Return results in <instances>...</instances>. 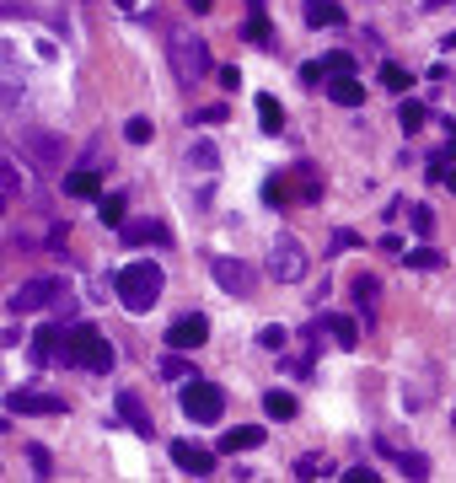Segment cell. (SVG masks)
Masks as SVG:
<instances>
[{
	"mask_svg": "<svg viewBox=\"0 0 456 483\" xmlns=\"http://www.w3.org/2000/svg\"><path fill=\"white\" fill-rule=\"evenodd\" d=\"M323 91H328V97H333L339 108H360V102H366V86H360V75H355V70H344V75H333V81H328Z\"/></svg>",
	"mask_w": 456,
	"mask_h": 483,
	"instance_id": "obj_12",
	"label": "cell"
},
{
	"mask_svg": "<svg viewBox=\"0 0 456 483\" xmlns=\"http://www.w3.org/2000/svg\"><path fill=\"white\" fill-rule=\"evenodd\" d=\"M48 360H70V328L65 323H48L32 339V366H48Z\"/></svg>",
	"mask_w": 456,
	"mask_h": 483,
	"instance_id": "obj_8",
	"label": "cell"
},
{
	"mask_svg": "<svg viewBox=\"0 0 456 483\" xmlns=\"http://www.w3.org/2000/svg\"><path fill=\"white\" fill-rule=\"evenodd\" d=\"M382 479V473H371V468H349V473H344V483H376Z\"/></svg>",
	"mask_w": 456,
	"mask_h": 483,
	"instance_id": "obj_39",
	"label": "cell"
},
{
	"mask_svg": "<svg viewBox=\"0 0 456 483\" xmlns=\"http://www.w3.org/2000/svg\"><path fill=\"white\" fill-rule=\"evenodd\" d=\"M97 220L118 231V226H124V194H102V204H97Z\"/></svg>",
	"mask_w": 456,
	"mask_h": 483,
	"instance_id": "obj_21",
	"label": "cell"
},
{
	"mask_svg": "<svg viewBox=\"0 0 456 483\" xmlns=\"http://www.w3.org/2000/svg\"><path fill=\"white\" fill-rule=\"evenodd\" d=\"M306 27H344V5L339 0H306Z\"/></svg>",
	"mask_w": 456,
	"mask_h": 483,
	"instance_id": "obj_18",
	"label": "cell"
},
{
	"mask_svg": "<svg viewBox=\"0 0 456 483\" xmlns=\"http://www.w3.org/2000/svg\"><path fill=\"white\" fill-rule=\"evenodd\" d=\"M425 118H430V113H425V102H403V129H409V134H414Z\"/></svg>",
	"mask_w": 456,
	"mask_h": 483,
	"instance_id": "obj_31",
	"label": "cell"
},
{
	"mask_svg": "<svg viewBox=\"0 0 456 483\" xmlns=\"http://www.w3.org/2000/svg\"><path fill=\"white\" fill-rule=\"evenodd\" d=\"M441 5H456V0H425V11H441Z\"/></svg>",
	"mask_w": 456,
	"mask_h": 483,
	"instance_id": "obj_41",
	"label": "cell"
},
{
	"mask_svg": "<svg viewBox=\"0 0 456 483\" xmlns=\"http://www.w3.org/2000/svg\"><path fill=\"white\" fill-rule=\"evenodd\" d=\"M27 145H32L38 156H54V151H59V140H48V134H27Z\"/></svg>",
	"mask_w": 456,
	"mask_h": 483,
	"instance_id": "obj_36",
	"label": "cell"
},
{
	"mask_svg": "<svg viewBox=\"0 0 456 483\" xmlns=\"http://www.w3.org/2000/svg\"><path fill=\"white\" fill-rule=\"evenodd\" d=\"M269 274H274L280 285H296V280L306 274V247H301L290 231L274 237V247H269Z\"/></svg>",
	"mask_w": 456,
	"mask_h": 483,
	"instance_id": "obj_5",
	"label": "cell"
},
{
	"mask_svg": "<svg viewBox=\"0 0 456 483\" xmlns=\"http://www.w3.org/2000/svg\"><path fill=\"white\" fill-rule=\"evenodd\" d=\"M296 479H323V457H301V462H296Z\"/></svg>",
	"mask_w": 456,
	"mask_h": 483,
	"instance_id": "obj_34",
	"label": "cell"
},
{
	"mask_svg": "<svg viewBox=\"0 0 456 483\" xmlns=\"http://www.w3.org/2000/svg\"><path fill=\"white\" fill-rule=\"evenodd\" d=\"M441 48H456V32H452V38H446V43H441Z\"/></svg>",
	"mask_w": 456,
	"mask_h": 483,
	"instance_id": "obj_44",
	"label": "cell"
},
{
	"mask_svg": "<svg viewBox=\"0 0 456 483\" xmlns=\"http://www.w3.org/2000/svg\"><path fill=\"white\" fill-rule=\"evenodd\" d=\"M323 65H328V75H344V70H355V54H349V48H333Z\"/></svg>",
	"mask_w": 456,
	"mask_h": 483,
	"instance_id": "obj_29",
	"label": "cell"
},
{
	"mask_svg": "<svg viewBox=\"0 0 456 483\" xmlns=\"http://www.w3.org/2000/svg\"><path fill=\"white\" fill-rule=\"evenodd\" d=\"M177 403H183V414H188L194 425H215L220 409H226V392L210 387V382H199V376H188V382L177 387Z\"/></svg>",
	"mask_w": 456,
	"mask_h": 483,
	"instance_id": "obj_2",
	"label": "cell"
},
{
	"mask_svg": "<svg viewBox=\"0 0 456 483\" xmlns=\"http://www.w3.org/2000/svg\"><path fill=\"white\" fill-rule=\"evenodd\" d=\"M172 70H177V81H183V86L204 81V70H210V43H204V38H194V32L172 38Z\"/></svg>",
	"mask_w": 456,
	"mask_h": 483,
	"instance_id": "obj_4",
	"label": "cell"
},
{
	"mask_svg": "<svg viewBox=\"0 0 456 483\" xmlns=\"http://www.w3.org/2000/svg\"><path fill=\"white\" fill-rule=\"evenodd\" d=\"M161 376H167V382H188V360H183V349H172V355L161 360Z\"/></svg>",
	"mask_w": 456,
	"mask_h": 483,
	"instance_id": "obj_28",
	"label": "cell"
},
{
	"mask_svg": "<svg viewBox=\"0 0 456 483\" xmlns=\"http://www.w3.org/2000/svg\"><path fill=\"white\" fill-rule=\"evenodd\" d=\"M269 441V430H258V425H242V430H226L220 436V452L231 457V452H253V446H263Z\"/></svg>",
	"mask_w": 456,
	"mask_h": 483,
	"instance_id": "obj_16",
	"label": "cell"
},
{
	"mask_svg": "<svg viewBox=\"0 0 456 483\" xmlns=\"http://www.w3.org/2000/svg\"><path fill=\"white\" fill-rule=\"evenodd\" d=\"M70 366L102 376V371H113V344L97 328H70Z\"/></svg>",
	"mask_w": 456,
	"mask_h": 483,
	"instance_id": "obj_3",
	"label": "cell"
},
{
	"mask_svg": "<svg viewBox=\"0 0 456 483\" xmlns=\"http://www.w3.org/2000/svg\"><path fill=\"white\" fill-rule=\"evenodd\" d=\"M210 274H215V285H220L226 296H237V301H247V296L258 290V274H253L242 258H215V263H210Z\"/></svg>",
	"mask_w": 456,
	"mask_h": 483,
	"instance_id": "obj_7",
	"label": "cell"
},
{
	"mask_svg": "<svg viewBox=\"0 0 456 483\" xmlns=\"http://www.w3.org/2000/svg\"><path fill=\"white\" fill-rule=\"evenodd\" d=\"M188 161H194V167H204V172H210V167H215V145H204V140H199V145H194V151H188Z\"/></svg>",
	"mask_w": 456,
	"mask_h": 483,
	"instance_id": "obj_32",
	"label": "cell"
},
{
	"mask_svg": "<svg viewBox=\"0 0 456 483\" xmlns=\"http://www.w3.org/2000/svg\"><path fill=\"white\" fill-rule=\"evenodd\" d=\"M446 129H452V134H446V151H441V156H435V161H441V167H452V161H456V124H446Z\"/></svg>",
	"mask_w": 456,
	"mask_h": 483,
	"instance_id": "obj_38",
	"label": "cell"
},
{
	"mask_svg": "<svg viewBox=\"0 0 456 483\" xmlns=\"http://www.w3.org/2000/svg\"><path fill=\"white\" fill-rule=\"evenodd\" d=\"M403 263H409V269H425V274H430V269H441V263H446V258H441V253H435V247H414V253H409V258H403Z\"/></svg>",
	"mask_w": 456,
	"mask_h": 483,
	"instance_id": "obj_26",
	"label": "cell"
},
{
	"mask_svg": "<svg viewBox=\"0 0 456 483\" xmlns=\"http://www.w3.org/2000/svg\"><path fill=\"white\" fill-rule=\"evenodd\" d=\"M188 11H210V0H188Z\"/></svg>",
	"mask_w": 456,
	"mask_h": 483,
	"instance_id": "obj_42",
	"label": "cell"
},
{
	"mask_svg": "<svg viewBox=\"0 0 456 483\" xmlns=\"http://www.w3.org/2000/svg\"><path fill=\"white\" fill-rule=\"evenodd\" d=\"M317 328H323V333H333V339H339V349H355V344H360V328H355V317H339V312H328Z\"/></svg>",
	"mask_w": 456,
	"mask_h": 483,
	"instance_id": "obj_17",
	"label": "cell"
},
{
	"mask_svg": "<svg viewBox=\"0 0 456 483\" xmlns=\"http://www.w3.org/2000/svg\"><path fill=\"white\" fill-rule=\"evenodd\" d=\"M172 462H177L188 479H210V473H215V452H199V446H188V441L172 446Z\"/></svg>",
	"mask_w": 456,
	"mask_h": 483,
	"instance_id": "obj_11",
	"label": "cell"
},
{
	"mask_svg": "<svg viewBox=\"0 0 456 483\" xmlns=\"http://www.w3.org/2000/svg\"><path fill=\"white\" fill-rule=\"evenodd\" d=\"M446 183H452V194H456V167H446Z\"/></svg>",
	"mask_w": 456,
	"mask_h": 483,
	"instance_id": "obj_43",
	"label": "cell"
},
{
	"mask_svg": "<svg viewBox=\"0 0 456 483\" xmlns=\"http://www.w3.org/2000/svg\"><path fill=\"white\" fill-rule=\"evenodd\" d=\"M204 339H210V317H204V312L177 317V323H172V333H167V344H172V349H183V355H188V349H199Z\"/></svg>",
	"mask_w": 456,
	"mask_h": 483,
	"instance_id": "obj_9",
	"label": "cell"
},
{
	"mask_svg": "<svg viewBox=\"0 0 456 483\" xmlns=\"http://www.w3.org/2000/svg\"><path fill=\"white\" fill-rule=\"evenodd\" d=\"M355 296H360V301H366V306H371V301H376V296H382V285H376V280H371V274H360V280H355Z\"/></svg>",
	"mask_w": 456,
	"mask_h": 483,
	"instance_id": "obj_33",
	"label": "cell"
},
{
	"mask_svg": "<svg viewBox=\"0 0 456 483\" xmlns=\"http://www.w3.org/2000/svg\"><path fill=\"white\" fill-rule=\"evenodd\" d=\"M409 226H414V237H430V231H435V210H430V204H414V210H409Z\"/></svg>",
	"mask_w": 456,
	"mask_h": 483,
	"instance_id": "obj_25",
	"label": "cell"
},
{
	"mask_svg": "<svg viewBox=\"0 0 456 483\" xmlns=\"http://www.w3.org/2000/svg\"><path fill=\"white\" fill-rule=\"evenodd\" d=\"M161 263H151V258H134V263H124L118 269V280H113V290H118V306L124 312H151L156 301H161Z\"/></svg>",
	"mask_w": 456,
	"mask_h": 483,
	"instance_id": "obj_1",
	"label": "cell"
},
{
	"mask_svg": "<svg viewBox=\"0 0 456 483\" xmlns=\"http://www.w3.org/2000/svg\"><path fill=\"white\" fill-rule=\"evenodd\" d=\"M382 86H387V91H392V97H403V91H409V86H414V75H409V70H403V65H382Z\"/></svg>",
	"mask_w": 456,
	"mask_h": 483,
	"instance_id": "obj_23",
	"label": "cell"
},
{
	"mask_svg": "<svg viewBox=\"0 0 456 483\" xmlns=\"http://www.w3.org/2000/svg\"><path fill=\"white\" fill-rule=\"evenodd\" d=\"M0 183H5V194H16V188H22V167L5 161V167H0Z\"/></svg>",
	"mask_w": 456,
	"mask_h": 483,
	"instance_id": "obj_35",
	"label": "cell"
},
{
	"mask_svg": "<svg viewBox=\"0 0 456 483\" xmlns=\"http://www.w3.org/2000/svg\"><path fill=\"white\" fill-rule=\"evenodd\" d=\"M258 344H263V349H269V355H280V349H285V344H290V333H285V328H280V323H269V328H263V333H258Z\"/></svg>",
	"mask_w": 456,
	"mask_h": 483,
	"instance_id": "obj_27",
	"label": "cell"
},
{
	"mask_svg": "<svg viewBox=\"0 0 456 483\" xmlns=\"http://www.w3.org/2000/svg\"><path fill=\"white\" fill-rule=\"evenodd\" d=\"M151 134H156L151 118H129V124H124V140H129V145H151Z\"/></svg>",
	"mask_w": 456,
	"mask_h": 483,
	"instance_id": "obj_24",
	"label": "cell"
},
{
	"mask_svg": "<svg viewBox=\"0 0 456 483\" xmlns=\"http://www.w3.org/2000/svg\"><path fill=\"white\" fill-rule=\"evenodd\" d=\"M27 462L38 468V479H48V452H43V446H32V452H27Z\"/></svg>",
	"mask_w": 456,
	"mask_h": 483,
	"instance_id": "obj_37",
	"label": "cell"
},
{
	"mask_svg": "<svg viewBox=\"0 0 456 483\" xmlns=\"http://www.w3.org/2000/svg\"><path fill=\"white\" fill-rule=\"evenodd\" d=\"M48 301H65V280H54V274H38V280L11 290V312H38Z\"/></svg>",
	"mask_w": 456,
	"mask_h": 483,
	"instance_id": "obj_6",
	"label": "cell"
},
{
	"mask_svg": "<svg viewBox=\"0 0 456 483\" xmlns=\"http://www.w3.org/2000/svg\"><path fill=\"white\" fill-rule=\"evenodd\" d=\"M398 473L414 479V483H425V479H430V462H425L419 452H398Z\"/></svg>",
	"mask_w": 456,
	"mask_h": 483,
	"instance_id": "obj_22",
	"label": "cell"
},
{
	"mask_svg": "<svg viewBox=\"0 0 456 483\" xmlns=\"http://www.w3.org/2000/svg\"><path fill=\"white\" fill-rule=\"evenodd\" d=\"M97 177H102L97 161H81V167L65 177V194H70V199H91V194H97Z\"/></svg>",
	"mask_w": 456,
	"mask_h": 483,
	"instance_id": "obj_15",
	"label": "cell"
},
{
	"mask_svg": "<svg viewBox=\"0 0 456 483\" xmlns=\"http://www.w3.org/2000/svg\"><path fill=\"white\" fill-rule=\"evenodd\" d=\"M220 86H226V91H231V86H242V70H237V65H226V70H220Z\"/></svg>",
	"mask_w": 456,
	"mask_h": 483,
	"instance_id": "obj_40",
	"label": "cell"
},
{
	"mask_svg": "<svg viewBox=\"0 0 456 483\" xmlns=\"http://www.w3.org/2000/svg\"><path fill=\"white\" fill-rule=\"evenodd\" d=\"M5 409H11V414H65V403H59L54 392H38V387L11 392V398H5Z\"/></svg>",
	"mask_w": 456,
	"mask_h": 483,
	"instance_id": "obj_10",
	"label": "cell"
},
{
	"mask_svg": "<svg viewBox=\"0 0 456 483\" xmlns=\"http://www.w3.org/2000/svg\"><path fill=\"white\" fill-rule=\"evenodd\" d=\"M118 237H124L129 247H140V242H156V247H167V242H172V231H167L161 220H140V226H118Z\"/></svg>",
	"mask_w": 456,
	"mask_h": 483,
	"instance_id": "obj_14",
	"label": "cell"
},
{
	"mask_svg": "<svg viewBox=\"0 0 456 483\" xmlns=\"http://www.w3.org/2000/svg\"><path fill=\"white\" fill-rule=\"evenodd\" d=\"M258 124H263L269 134H280V129H285V108H280L274 97H258Z\"/></svg>",
	"mask_w": 456,
	"mask_h": 483,
	"instance_id": "obj_20",
	"label": "cell"
},
{
	"mask_svg": "<svg viewBox=\"0 0 456 483\" xmlns=\"http://www.w3.org/2000/svg\"><path fill=\"white\" fill-rule=\"evenodd\" d=\"M263 409H269V419H296L301 414V403L290 392H263Z\"/></svg>",
	"mask_w": 456,
	"mask_h": 483,
	"instance_id": "obj_19",
	"label": "cell"
},
{
	"mask_svg": "<svg viewBox=\"0 0 456 483\" xmlns=\"http://www.w3.org/2000/svg\"><path fill=\"white\" fill-rule=\"evenodd\" d=\"M118 419H124L140 441H145V436H156V430H151V414H145V403H140L134 392H118Z\"/></svg>",
	"mask_w": 456,
	"mask_h": 483,
	"instance_id": "obj_13",
	"label": "cell"
},
{
	"mask_svg": "<svg viewBox=\"0 0 456 483\" xmlns=\"http://www.w3.org/2000/svg\"><path fill=\"white\" fill-rule=\"evenodd\" d=\"M323 81H328V65H323V59L301 65V86H306V91H312V86H323Z\"/></svg>",
	"mask_w": 456,
	"mask_h": 483,
	"instance_id": "obj_30",
	"label": "cell"
}]
</instances>
